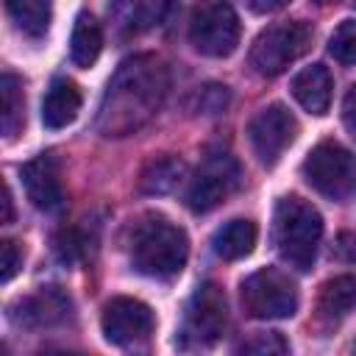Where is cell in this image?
I'll return each mask as SVG.
<instances>
[{
    "label": "cell",
    "instance_id": "1",
    "mask_svg": "<svg viewBox=\"0 0 356 356\" xmlns=\"http://www.w3.org/2000/svg\"><path fill=\"white\" fill-rule=\"evenodd\" d=\"M167 89H170V72L159 56L139 53L125 58L103 92L95 120L97 131L108 139L136 134L159 114Z\"/></svg>",
    "mask_w": 356,
    "mask_h": 356
},
{
    "label": "cell",
    "instance_id": "2",
    "mask_svg": "<svg viewBox=\"0 0 356 356\" xmlns=\"http://www.w3.org/2000/svg\"><path fill=\"white\" fill-rule=\"evenodd\" d=\"M189 256V239L184 228L164 214H142L128 231L131 267L147 278H172L184 270Z\"/></svg>",
    "mask_w": 356,
    "mask_h": 356
},
{
    "label": "cell",
    "instance_id": "3",
    "mask_svg": "<svg viewBox=\"0 0 356 356\" xmlns=\"http://www.w3.org/2000/svg\"><path fill=\"white\" fill-rule=\"evenodd\" d=\"M320 239H323V217L309 200L298 195H286L275 203L273 242L278 256L289 267H295L298 273L312 270Z\"/></svg>",
    "mask_w": 356,
    "mask_h": 356
},
{
    "label": "cell",
    "instance_id": "4",
    "mask_svg": "<svg viewBox=\"0 0 356 356\" xmlns=\"http://www.w3.org/2000/svg\"><path fill=\"white\" fill-rule=\"evenodd\" d=\"M189 42L209 58H225L239 44V17L228 0H197L189 17Z\"/></svg>",
    "mask_w": 356,
    "mask_h": 356
},
{
    "label": "cell",
    "instance_id": "5",
    "mask_svg": "<svg viewBox=\"0 0 356 356\" xmlns=\"http://www.w3.org/2000/svg\"><path fill=\"white\" fill-rule=\"evenodd\" d=\"M314 31L306 22H281L267 31H261L253 39L250 47V67L261 78H275L281 75L292 61H298L309 47H312Z\"/></svg>",
    "mask_w": 356,
    "mask_h": 356
},
{
    "label": "cell",
    "instance_id": "6",
    "mask_svg": "<svg viewBox=\"0 0 356 356\" xmlns=\"http://www.w3.org/2000/svg\"><path fill=\"white\" fill-rule=\"evenodd\" d=\"M300 172L306 184L328 200H342L356 192V156L337 142H320L312 147Z\"/></svg>",
    "mask_w": 356,
    "mask_h": 356
},
{
    "label": "cell",
    "instance_id": "7",
    "mask_svg": "<svg viewBox=\"0 0 356 356\" xmlns=\"http://www.w3.org/2000/svg\"><path fill=\"white\" fill-rule=\"evenodd\" d=\"M242 306L256 320H284L298 309V289L292 278L275 267H264L250 273L242 286Z\"/></svg>",
    "mask_w": 356,
    "mask_h": 356
},
{
    "label": "cell",
    "instance_id": "8",
    "mask_svg": "<svg viewBox=\"0 0 356 356\" xmlns=\"http://www.w3.org/2000/svg\"><path fill=\"white\" fill-rule=\"evenodd\" d=\"M239 181H242V170L231 153L222 150L209 153L197 167V172L192 175L184 200L195 214H206L220 203H225L239 189Z\"/></svg>",
    "mask_w": 356,
    "mask_h": 356
},
{
    "label": "cell",
    "instance_id": "9",
    "mask_svg": "<svg viewBox=\"0 0 356 356\" xmlns=\"http://www.w3.org/2000/svg\"><path fill=\"white\" fill-rule=\"evenodd\" d=\"M225 325H228V300H225V292L214 281L200 284L192 292L189 303H186L184 331H181L184 345H197V348L214 345L222 337Z\"/></svg>",
    "mask_w": 356,
    "mask_h": 356
},
{
    "label": "cell",
    "instance_id": "10",
    "mask_svg": "<svg viewBox=\"0 0 356 356\" xmlns=\"http://www.w3.org/2000/svg\"><path fill=\"white\" fill-rule=\"evenodd\" d=\"M295 136H298V120L281 103L264 106L248 122V139H250V147L261 167L278 164V159L295 142Z\"/></svg>",
    "mask_w": 356,
    "mask_h": 356
},
{
    "label": "cell",
    "instance_id": "11",
    "mask_svg": "<svg viewBox=\"0 0 356 356\" xmlns=\"http://www.w3.org/2000/svg\"><path fill=\"white\" fill-rule=\"evenodd\" d=\"M153 325H156V317L150 306L136 298H125V295L111 298L100 314L103 337L111 345H136L153 334Z\"/></svg>",
    "mask_w": 356,
    "mask_h": 356
},
{
    "label": "cell",
    "instance_id": "12",
    "mask_svg": "<svg viewBox=\"0 0 356 356\" xmlns=\"http://www.w3.org/2000/svg\"><path fill=\"white\" fill-rule=\"evenodd\" d=\"M70 309V295H64L58 286H39L36 292L14 300L8 306V317L22 328H47L67 320Z\"/></svg>",
    "mask_w": 356,
    "mask_h": 356
},
{
    "label": "cell",
    "instance_id": "13",
    "mask_svg": "<svg viewBox=\"0 0 356 356\" xmlns=\"http://www.w3.org/2000/svg\"><path fill=\"white\" fill-rule=\"evenodd\" d=\"M19 178H22V186H25L28 200L36 209L50 211V209L61 206V197H64V189H61V167H58V159L53 153H39L31 161H25L19 167Z\"/></svg>",
    "mask_w": 356,
    "mask_h": 356
},
{
    "label": "cell",
    "instance_id": "14",
    "mask_svg": "<svg viewBox=\"0 0 356 356\" xmlns=\"http://www.w3.org/2000/svg\"><path fill=\"white\" fill-rule=\"evenodd\" d=\"M292 97L314 117H323L331 106V89H334V81H331V72L323 67V64H312V67H303L292 83Z\"/></svg>",
    "mask_w": 356,
    "mask_h": 356
},
{
    "label": "cell",
    "instance_id": "15",
    "mask_svg": "<svg viewBox=\"0 0 356 356\" xmlns=\"http://www.w3.org/2000/svg\"><path fill=\"white\" fill-rule=\"evenodd\" d=\"M81 111V89L70 78H56L42 100V122L50 131L67 128Z\"/></svg>",
    "mask_w": 356,
    "mask_h": 356
},
{
    "label": "cell",
    "instance_id": "16",
    "mask_svg": "<svg viewBox=\"0 0 356 356\" xmlns=\"http://www.w3.org/2000/svg\"><path fill=\"white\" fill-rule=\"evenodd\" d=\"M356 306V275H334L320 286L317 295V320L323 325H337Z\"/></svg>",
    "mask_w": 356,
    "mask_h": 356
},
{
    "label": "cell",
    "instance_id": "17",
    "mask_svg": "<svg viewBox=\"0 0 356 356\" xmlns=\"http://www.w3.org/2000/svg\"><path fill=\"white\" fill-rule=\"evenodd\" d=\"M256 245V225L250 220H231L225 225H220L211 236V248L220 259L225 261H236L245 259Z\"/></svg>",
    "mask_w": 356,
    "mask_h": 356
},
{
    "label": "cell",
    "instance_id": "18",
    "mask_svg": "<svg viewBox=\"0 0 356 356\" xmlns=\"http://www.w3.org/2000/svg\"><path fill=\"white\" fill-rule=\"evenodd\" d=\"M14 28L28 39H42L53 19V0H6Z\"/></svg>",
    "mask_w": 356,
    "mask_h": 356
},
{
    "label": "cell",
    "instance_id": "19",
    "mask_svg": "<svg viewBox=\"0 0 356 356\" xmlns=\"http://www.w3.org/2000/svg\"><path fill=\"white\" fill-rule=\"evenodd\" d=\"M100 47H103V31H100V22L89 14V11H81L75 17V25H72V36H70V58L75 67H92L100 56Z\"/></svg>",
    "mask_w": 356,
    "mask_h": 356
},
{
    "label": "cell",
    "instance_id": "20",
    "mask_svg": "<svg viewBox=\"0 0 356 356\" xmlns=\"http://www.w3.org/2000/svg\"><path fill=\"white\" fill-rule=\"evenodd\" d=\"M184 175V161L181 159H172V156H161V159H153L142 175H139V189L145 195H167L178 186Z\"/></svg>",
    "mask_w": 356,
    "mask_h": 356
},
{
    "label": "cell",
    "instance_id": "21",
    "mask_svg": "<svg viewBox=\"0 0 356 356\" xmlns=\"http://www.w3.org/2000/svg\"><path fill=\"white\" fill-rule=\"evenodd\" d=\"M0 95H3L0 128H3L6 139H14L19 134V128H22V120H25V114H22V106H25V100H22V81L17 75L6 72L0 78Z\"/></svg>",
    "mask_w": 356,
    "mask_h": 356
},
{
    "label": "cell",
    "instance_id": "22",
    "mask_svg": "<svg viewBox=\"0 0 356 356\" xmlns=\"http://www.w3.org/2000/svg\"><path fill=\"white\" fill-rule=\"evenodd\" d=\"M108 19L122 33H136L145 22V3L142 0H108Z\"/></svg>",
    "mask_w": 356,
    "mask_h": 356
},
{
    "label": "cell",
    "instance_id": "23",
    "mask_svg": "<svg viewBox=\"0 0 356 356\" xmlns=\"http://www.w3.org/2000/svg\"><path fill=\"white\" fill-rule=\"evenodd\" d=\"M328 53L339 64H356V22L345 19L337 25V31L328 39Z\"/></svg>",
    "mask_w": 356,
    "mask_h": 356
},
{
    "label": "cell",
    "instance_id": "24",
    "mask_svg": "<svg viewBox=\"0 0 356 356\" xmlns=\"http://www.w3.org/2000/svg\"><path fill=\"white\" fill-rule=\"evenodd\" d=\"M242 353H259V356H284L289 350L286 339L278 331H267V334H253L250 339L239 342Z\"/></svg>",
    "mask_w": 356,
    "mask_h": 356
},
{
    "label": "cell",
    "instance_id": "25",
    "mask_svg": "<svg viewBox=\"0 0 356 356\" xmlns=\"http://www.w3.org/2000/svg\"><path fill=\"white\" fill-rule=\"evenodd\" d=\"M195 97H197V111H203V114H220L228 106V86L211 83V86H203Z\"/></svg>",
    "mask_w": 356,
    "mask_h": 356
},
{
    "label": "cell",
    "instance_id": "26",
    "mask_svg": "<svg viewBox=\"0 0 356 356\" xmlns=\"http://www.w3.org/2000/svg\"><path fill=\"white\" fill-rule=\"evenodd\" d=\"M19 264H22V250L17 248L14 239H3L0 242V281L8 284L14 273L19 270Z\"/></svg>",
    "mask_w": 356,
    "mask_h": 356
},
{
    "label": "cell",
    "instance_id": "27",
    "mask_svg": "<svg viewBox=\"0 0 356 356\" xmlns=\"http://www.w3.org/2000/svg\"><path fill=\"white\" fill-rule=\"evenodd\" d=\"M331 256H334L337 261H345V264H356V234H350V231H342V234L334 239Z\"/></svg>",
    "mask_w": 356,
    "mask_h": 356
},
{
    "label": "cell",
    "instance_id": "28",
    "mask_svg": "<svg viewBox=\"0 0 356 356\" xmlns=\"http://www.w3.org/2000/svg\"><path fill=\"white\" fill-rule=\"evenodd\" d=\"M342 122H345L348 134L356 139V83L348 89V95L342 100Z\"/></svg>",
    "mask_w": 356,
    "mask_h": 356
},
{
    "label": "cell",
    "instance_id": "29",
    "mask_svg": "<svg viewBox=\"0 0 356 356\" xmlns=\"http://www.w3.org/2000/svg\"><path fill=\"white\" fill-rule=\"evenodd\" d=\"M286 3H289V0H248L250 11H256V14H273V11L284 8Z\"/></svg>",
    "mask_w": 356,
    "mask_h": 356
},
{
    "label": "cell",
    "instance_id": "30",
    "mask_svg": "<svg viewBox=\"0 0 356 356\" xmlns=\"http://www.w3.org/2000/svg\"><path fill=\"white\" fill-rule=\"evenodd\" d=\"M11 217H14L11 214V189L6 186L3 189V222H11Z\"/></svg>",
    "mask_w": 356,
    "mask_h": 356
}]
</instances>
